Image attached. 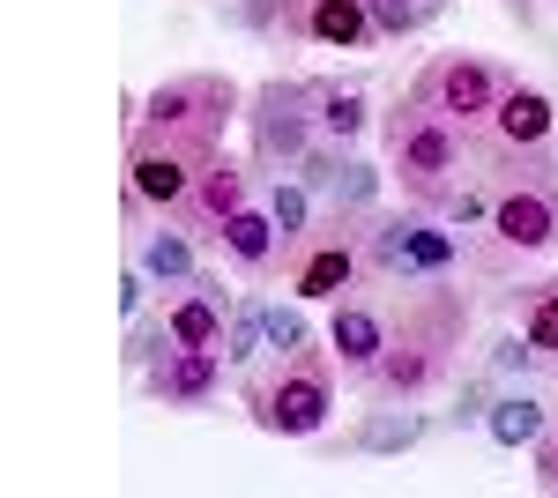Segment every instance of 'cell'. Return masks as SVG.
Listing matches in <instances>:
<instances>
[{
	"label": "cell",
	"mask_w": 558,
	"mask_h": 498,
	"mask_svg": "<svg viewBox=\"0 0 558 498\" xmlns=\"http://www.w3.org/2000/svg\"><path fill=\"white\" fill-rule=\"evenodd\" d=\"M387 283V276H380ZM476 297L454 276H432V283H387V350L380 365L365 373V402H425L432 387H447L462 365V342H470Z\"/></svg>",
	"instance_id": "6da1fadb"
},
{
	"label": "cell",
	"mask_w": 558,
	"mask_h": 498,
	"mask_svg": "<svg viewBox=\"0 0 558 498\" xmlns=\"http://www.w3.org/2000/svg\"><path fill=\"white\" fill-rule=\"evenodd\" d=\"M231 387H239V410L254 416V432H268V439H320L328 416H336L343 365H336L328 335H313L299 350H268Z\"/></svg>",
	"instance_id": "7a4b0ae2"
},
{
	"label": "cell",
	"mask_w": 558,
	"mask_h": 498,
	"mask_svg": "<svg viewBox=\"0 0 558 498\" xmlns=\"http://www.w3.org/2000/svg\"><path fill=\"white\" fill-rule=\"evenodd\" d=\"M380 165H387V179H395V194L432 208V216H439V202L476 171L470 134L447 120V112H432L410 83L395 89V105L380 112Z\"/></svg>",
	"instance_id": "3957f363"
},
{
	"label": "cell",
	"mask_w": 558,
	"mask_h": 498,
	"mask_svg": "<svg viewBox=\"0 0 558 498\" xmlns=\"http://www.w3.org/2000/svg\"><path fill=\"white\" fill-rule=\"evenodd\" d=\"M216 149H223V142L128 120V149H120V223H128V239L149 231L157 216H179V202L194 194V179L209 171Z\"/></svg>",
	"instance_id": "277c9868"
},
{
	"label": "cell",
	"mask_w": 558,
	"mask_h": 498,
	"mask_svg": "<svg viewBox=\"0 0 558 498\" xmlns=\"http://www.w3.org/2000/svg\"><path fill=\"white\" fill-rule=\"evenodd\" d=\"M558 246V179L492 186V223L462 231V276L476 283H514L536 253Z\"/></svg>",
	"instance_id": "5b68a950"
},
{
	"label": "cell",
	"mask_w": 558,
	"mask_h": 498,
	"mask_svg": "<svg viewBox=\"0 0 558 498\" xmlns=\"http://www.w3.org/2000/svg\"><path fill=\"white\" fill-rule=\"evenodd\" d=\"M470 165L492 186H529V179H558V105L536 83H521L499 97V112L470 134Z\"/></svg>",
	"instance_id": "8992f818"
},
{
	"label": "cell",
	"mask_w": 558,
	"mask_h": 498,
	"mask_svg": "<svg viewBox=\"0 0 558 498\" xmlns=\"http://www.w3.org/2000/svg\"><path fill=\"white\" fill-rule=\"evenodd\" d=\"M365 239V268L387 283H432V276H462V231L432 208L402 202V208H365L357 216Z\"/></svg>",
	"instance_id": "52a82bcc"
},
{
	"label": "cell",
	"mask_w": 558,
	"mask_h": 498,
	"mask_svg": "<svg viewBox=\"0 0 558 498\" xmlns=\"http://www.w3.org/2000/svg\"><path fill=\"white\" fill-rule=\"evenodd\" d=\"M357 216H365V208H320L299 246H283L276 283L291 297H305V305H336L343 291H357V283L373 276V268H365V239H357Z\"/></svg>",
	"instance_id": "ba28073f"
},
{
	"label": "cell",
	"mask_w": 558,
	"mask_h": 498,
	"mask_svg": "<svg viewBox=\"0 0 558 498\" xmlns=\"http://www.w3.org/2000/svg\"><path fill=\"white\" fill-rule=\"evenodd\" d=\"M313 142H320V120H313V83L305 75H268V83L246 89V157H254L260 179L299 171V157Z\"/></svg>",
	"instance_id": "9c48e42d"
},
{
	"label": "cell",
	"mask_w": 558,
	"mask_h": 498,
	"mask_svg": "<svg viewBox=\"0 0 558 498\" xmlns=\"http://www.w3.org/2000/svg\"><path fill=\"white\" fill-rule=\"evenodd\" d=\"M239 23L276 45H320V52H365L380 45V23L365 0H246Z\"/></svg>",
	"instance_id": "30bf717a"
},
{
	"label": "cell",
	"mask_w": 558,
	"mask_h": 498,
	"mask_svg": "<svg viewBox=\"0 0 558 498\" xmlns=\"http://www.w3.org/2000/svg\"><path fill=\"white\" fill-rule=\"evenodd\" d=\"M128 120H149V126H172V134L223 142L231 120H246V89L231 83L223 68H186V75H165L149 97H134Z\"/></svg>",
	"instance_id": "8fae6325"
},
{
	"label": "cell",
	"mask_w": 558,
	"mask_h": 498,
	"mask_svg": "<svg viewBox=\"0 0 558 498\" xmlns=\"http://www.w3.org/2000/svg\"><path fill=\"white\" fill-rule=\"evenodd\" d=\"M410 89L425 97L432 112H447L462 134H476V126L499 112V97L514 89V68H499L492 52H462L454 45V52H432L425 68L410 75Z\"/></svg>",
	"instance_id": "7c38bea8"
},
{
	"label": "cell",
	"mask_w": 558,
	"mask_h": 498,
	"mask_svg": "<svg viewBox=\"0 0 558 498\" xmlns=\"http://www.w3.org/2000/svg\"><path fill=\"white\" fill-rule=\"evenodd\" d=\"M328 350L343 365V387H365V373L380 365V350H387V283L380 276H365L357 291H343L328 305Z\"/></svg>",
	"instance_id": "4fadbf2b"
},
{
	"label": "cell",
	"mask_w": 558,
	"mask_h": 498,
	"mask_svg": "<svg viewBox=\"0 0 558 498\" xmlns=\"http://www.w3.org/2000/svg\"><path fill=\"white\" fill-rule=\"evenodd\" d=\"M223 379H231V365H223V350H186V342H172L149 373L134 379L157 410H179V416H194V410H216V394H223Z\"/></svg>",
	"instance_id": "5bb4252c"
},
{
	"label": "cell",
	"mask_w": 558,
	"mask_h": 498,
	"mask_svg": "<svg viewBox=\"0 0 558 498\" xmlns=\"http://www.w3.org/2000/svg\"><path fill=\"white\" fill-rule=\"evenodd\" d=\"M299 179L313 186V202L320 208H380V179H387V165H365L357 157V142H313L299 157Z\"/></svg>",
	"instance_id": "9a60e30c"
},
{
	"label": "cell",
	"mask_w": 558,
	"mask_h": 498,
	"mask_svg": "<svg viewBox=\"0 0 558 498\" xmlns=\"http://www.w3.org/2000/svg\"><path fill=\"white\" fill-rule=\"evenodd\" d=\"M254 186H260L254 157H231V149H216V157H209V171L194 179V194L179 202V216H172V223H186L194 239H209V246H216V231H223V223H231L239 208L254 202Z\"/></svg>",
	"instance_id": "2e32d148"
},
{
	"label": "cell",
	"mask_w": 558,
	"mask_h": 498,
	"mask_svg": "<svg viewBox=\"0 0 558 498\" xmlns=\"http://www.w3.org/2000/svg\"><path fill=\"white\" fill-rule=\"evenodd\" d=\"M492 305L514 313V328L536 342L544 373H558V276H514V283H492Z\"/></svg>",
	"instance_id": "e0dca14e"
},
{
	"label": "cell",
	"mask_w": 558,
	"mask_h": 498,
	"mask_svg": "<svg viewBox=\"0 0 558 498\" xmlns=\"http://www.w3.org/2000/svg\"><path fill=\"white\" fill-rule=\"evenodd\" d=\"M216 253L246 276V283H276V260H283V231H276V216H268V202H246L223 231H216Z\"/></svg>",
	"instance_id": "ac0fdd59"
},
{
	"label": "cell",
	"mask_w": 558,
	"mask_h": 498,
	"mask_svg": "<svg viewBox=\"0 0 558 498\" xmlns=\"http://www.w3.org/2000/svg\"><path fill=\"white\" fill-rule=\"evenodd\" d=\"M134 268H142L157 291H186V283L202 276V260H194V231L172 223V216H157L149 231H134Z\"/></svg>",
	"instance_id": "d6986e66"
},
{
	"label": "cell",
	"mask_w": 558,
	"mask_h": 498,
	"mask_svg": "<svg viewBox=\"0 0 558 498\" xmlns=\"http://www.w3.org/2000/svg\"><path fill=\"white\" fill-rule=\"evenodd\" d=\"M432 424L417 416V402H373V410L336 439V454H410Z\"/></svg>",
	"instance_id": "ffe728a7"
},
{
	"label": "cell",
	"mask_w": 558,
	"mask_h": 498,
	"mask_svg": "<svg viewBox=\"0 0 558 498\" xmlns=\"http://www.w3.org/2000/svg\"><path fill=\"white\" fill-rule=\"evenodd\" d=\"M305 83H313V120H320L328 142H365V126L380 112H373V97H365L357 75H305Z\"/></svg>",
	"instance_id": "44dd1931"
},
{
	"label": "cell",
	"mask_w": 558,
	"mask_h": 498,
	"mask_svg": "<svg viewBox=\"0 0 558 498\" xmlns=\"http://www.w3.org/2000/svg\"><path fill=\"white\" fill-rule=\"evenodd\" d=\"M551 402L544 394H529V387H507L499 402H492V416H484V432H492V447H507V454H521V447H536L544 432H551Z\"/></svg>",
	"instance_id": "7402d4cb"
},
{
	"label": "cell",
	"mask_w": 558,
	"mask_h": 498,
	"mask_svg": "<svg viewBox=\"0 0 558 498\" xmlns=\"http://www.w3.org/2000/svg\"><path fill=\"white\" fill-rule=\"evenodd\" d=\"M165 320H172V335L186 342V350H223V320H231V305L209 297L202 283H186V291L165 297Z\"/></svg>",
	"instance_id": "603a6c76"
},
{
	"label": "cell",
	"mask_w": 558,
	"mask_h": 498,
	"mask_svg": "<svg viewBox=\"0 0 558 498\" xmlns=\"http://www.w3.org/2000/svg\"><path fill=\"white\" fill-rule=\"evenodd\" d=\"M260 283L254 291H239L231 297V320H223V365H231V379L246 373V365H260L268 357V328H260Z\"/></svg>",
	"instance_id": "cb8c5ba5"
},
{
	"label": "cell",
	"mask_w": 558,
	"mask_h": 498,
	"mask_svg": "<svg viewBox=\"0 0 558 498\" xmlns=\"http://www.w3.org/2000/svg\"><path fill=\"white\" fill-rule=\"evenodd\" d=\"M179 335H172V320H165V305H149V313H134L128 320V342H120V365H128V379H142L165 350H172Z\"/></svg>",
	"instance_id": "d4e9b609"
},
{
	"label": "cell",
	"mask_w": 558,
	"mask_h": 498,
	"mask_svg": "<svg viewBox=\"0 0 558 498\" xmlns=\"http://www.w3.org/2000/svg\"><path fill=\"white\" fill-rule=\"evenodd\" d=\"M365 8H373V23H380V45H402V38H417L447 0H365Z\"/></svg>",
	"instance_id": "484cf974"
},
{
	"label": "cell",
	"mask_w": 558,
	"mask_h": 498,
	"mask_svg": "<svg viewBox=\"0 0 558 498\" xmlns=\"http://www.w3.org/2000/svg\"><path fill=\"white\" fill-rule=\"evenodd\" d=\"M260 328H268V350H299L313 342V320H305V297H260Z\"/></svg>",
	"instance_id": "4316f807"
},
{
	"label": "cell",
	"mask_w": 558,
	"mask_h": 498,
	"mask_svg": "<svg viewBox=\"0 0 558 498\" xmlns=\"http://www.w3.org/2000/svg\"><path fill=\"white\" fill-rule=\"evenodd\" d=\"M492 402H499V394H492L484 379H462V387H454V410H447V424H484V416H492Z\"/></svg>",
	"instance_id": "83f0119b"
},
{
	"label": "cell",
	"mask_w": 558,
	"mask_h": 498,
	"mask_svg": "<svg viewBox=\"0 0 558 498\" xmlns=\"http://www.w3.org/2000/svg\"><path fill=\"white\" fill-rule=\"evenodd\" d=\"M529 461H536V491H551V498H558V416H551V432L529 447Z\"/></svg>",
	"instance_id": "f1b7e54d"
},
{
	"label": "cell",
	"mask_w": 558,
	"mask_h": 498,
	"mask_svg": "<svg viewBox=\"0 0 558 498\" xmlns=\"http://www.w3.org/2000/svg\"><path fill=\"white\" fill-rule=\"evenodd\" d=\"M149 291H157V283H149V276H142V268H128V276H120V313H149Z\"/></svg>",
	"instance_id": "f546056e"
},
{
	"label": "cell",
	"mask_w": 558,
	"mask_h": 498,
	"mask_svg": "<svg viewBox=\"0 0 558 498\" xmlns=\"http://www.w3.org/2000/svg\"><path fill=\"white\" fill-rule=\"evenodd\" d=\"M507 15H514V23H536V0H507Z\"/></svg>",
	"instance_id": "4dcf8cb0"
},
{
	"label": "cell",
	"mask_w": 558,
	"mask_h": 498,
	"mask_svg": "<svg viewBox=\"0 0 558 498\" xmlns=\"http://www.w3.org/2000/svg\"><path fill=\"white\" fill-rule=\"evenodd\" d=\"M551 379H558V373H551Z\"/></svg>",
	"instance_id": "1f68e13d"
}]
</instances>
